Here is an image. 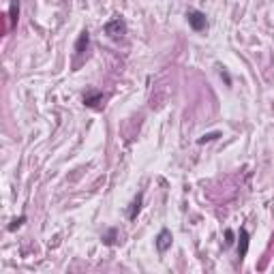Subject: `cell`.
I'll return each mask as SVG.
<instances>
[{
  "label": "cell",
  "mask_w": 274,
  "mask_h": 274,
  "mask_svg": "<svg viewBox=\"0 0 274 274\" xmlns=\"http://www.w3.org/2000/svg\"><path fill=\"white\" fill-rule=\"evenodd\" d=\"M139 208H142V195H137L135 199H133L131 208H129V212H126V217H129L131 221H135V219H137V214H139Z\"/></svg>",
  "instance_id": "52a82bcc"
},
{
  "label": "cell",
  "mask_w": 274,
  "mask_h": 274,
  "mask_svg": "<svg viewBox=\"0 0 274 274\" xmlns=\"http://www.w3.org/2000/svg\"><path fill=\"white\" fill-rule=\"evenodd\" d=\"M219 137V133H208V135H203L199 139V144H206V142H212V139H217Z\"/></svg>",
  "instance_id": "8fae6325"
},
{
  "label": "cell",
  "mask_w": 274,
  "mask_h": 274,
  "mask_svg": "<svg viewBox=\"0 0 274 274\" xmlns=\"http://www.w3.org/2000/svg\"><path fill=\"white\" fill-rule=\"evenodd\" d=\"M172 231L170 229H161V234L156 236V249H159V253H165L167 249L172 247Z\"/></svg>",
  "instance_id": "277c9868"
},
{
  "label": "cell",
  "mask_w": 274,
  "mask_h": 274,
  "mask_svg": "<svg viewBox=\"0 0 274 274\" xmlns=\"http://www.w3.org/2000/svg\"><path fill=\"white\" fill-rule=\"evenodd\" d=\"M186 20H189V26L193 28L195 32H201L208 28V17L206 13H201V11L197 9H189V13H186Z\"/></svg>",
  "instance_id": "7a4b0ae2"
},
{
  "label": "cell",
  "mask_w": 274,
  "mask_h": 274,
  "mask_svg": "<svg viewBox=\"0 0 274 274\" xmlns=\"http://www.w3.org/2000/svg\"><path fill=\"white\" fill-rule=\"evenodd\" d=\"M9 15H11V24H17V15H20V0H11Z\"/></svg>",
  "instance_id": "ba28073f"
},
{
  "label": "cell",
  "mask_w": 274,
  "mask_h": 274,
  "mask_svg": "<svg viewBox=\"0 0 274 274\" xmlns=\"http://www.w3.org/2000/svg\"><path fill=\"white\" fill-rule=\"evenodd\" d=\"M24 221H26V217H20V219H15V221H13V223H11V225H9V231H15V229H17V227H20L22 223H24Z\"/></svg>",
  "instance_id": "30bf717a"
},
{
  "label": "cell",
  "mask_w": 274,
  "mask_h": 274,
  "mask_svg": "<svg viewBox=\"0 0 274 274\" xmlns=\"http://www.w3.org/2000/svg\"><path fill=\"white\" fill-rule=\"evenodd\" d=\"M103 30H105V34H107L109 39L120 41L126 34V24H125V20H122V17H114V20H109L107 24L103 26Z\"/></svg>",
  "instance_id": "6da1fadb"
},
{
  "label": "cell",
  "mask_w": 274,
  "mask_h": 274,
  "mask_svg": "<svg viewBox=\"0 0 274 274\" xmlns=\"http://www.w3.org/2000/svg\"><path fill=\"white\" fill-rule=\"evenodd\" d=\"M116 234H118V231H116V229H109V231H107V236L103 238V240H105V244H107V247H112V244L116 242Z\"/></svg>",
  "instance_id": "9c48e42d"
},
{
  "label": "cell",
  "mask_w": 274,
  "mask_h": 274,
  "mask_svg": "<svg viewBox=\"0 0 274 274\" xmlns=\"http://www.w3.org/2000/svg\"><path fill=\"white\" fill-rule=\"evenodd\" d=\"M247 253H249V231L240 229V234H238V255H240V259H244Z\"/></svg>",
  "instance_id": "5b68a950"
},
{
  "label": "cell",
  "mask_w": 274,
  "mask_h": 274,
  "mask_svg": "<svg viewBox=\"0 0 274 274\" xmlns=\"http://www.w3.org/2000/svg\"><path fill=\"white\" fill-rule=\"evenodd\" d=\"M101 101H103L101 92H88V95L84 97V105H86V107H97Z\"/></svg>",
  "instance_id": "8992f818"
},
{
  "label": "cell",
  "mask_w": 274,
  "mask_h": 274,
  "mask_svg": "<svg viewBox=\"0 0 274 274\" xmlns=\"http://www.w3.org/2000/svg\"><path fill=\"white\" fill-rule=\"evenodd\" d=\"M88 43H90L88 30L79 32L77 41H75V56H77V58H84V54H86V51H88Z\"/></svg>",
  "instance_id": "3957f363"
},
{
  "label": "cell",
  "mask_w": 274,
  "mask_h": 274,
  "mask_svg": "<svg viewBox=\"0 0 274 274\" xmlns=\"http://www.w3.org/2000/svg\"><path fill=\"white\" fill-rule=\"evenodd\" d=\"M225 238H227L225 244H231V242H234V231H231V229H227V231H225Z\"/></svg>",
  "instance_id": "7c38bea8"
}]
</instances>
